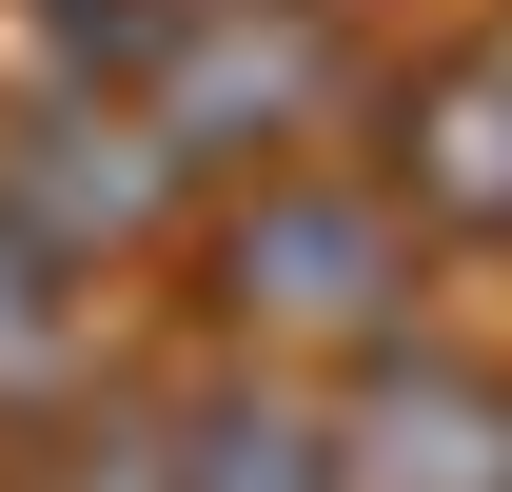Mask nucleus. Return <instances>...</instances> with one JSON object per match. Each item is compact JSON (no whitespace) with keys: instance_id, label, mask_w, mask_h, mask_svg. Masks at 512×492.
Listing matches in <instances>:
<instances>
[{"instance_id":"nucleus-1","label":"nucleus","mask_w":512,"mask_h":492,"mask_svg":"<svg viewBox=\"0 0 512 492\" xmlns=\"http://www.w3.org/2000/svg\"><path fill=\"white\" fill-rule=\"evenodd\" d=\"M375 492H512V453H493L473 394H394L375 414Z\"/></svg>"},{"instance_id":"nucleus-2","label":"nucleus","mask_w":512,"mask_h":492,"mask_svg":"<svg viewBox=\"0 0 512 492\" xmlns=\"http://www.w3.org/2000/svg\"><path fill=\"white\" fill-rule=\"evenodd\" d=\"M256 276H276V315H355V276H375V217L296 197V217H256Z\"/></svg>"},{"instance_id":"nucleus-3","label":"nucleus","mask_w":512,"mask_h":492,"mask_svg":"<svg viewBox=\"0 0 512 492\" xmlns=\"http://www.w3.org/2000/svg\"><path fill=\"white\" fill-rule=\"evenodd\" d=\"M197 492H335V473H316V433L256 414V433H217V453H197Z\"/></svg>"}]
</instances>
